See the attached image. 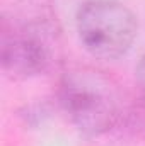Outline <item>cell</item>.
<instances>
[{"instance_id": "1", "label": "cell", "mask_w": 145, "mask_h": 146, "mask_svg": "<svg viewBox=\"0 0 145 146\" xmlns=\"http://www.w3.org/2000/svg\"><path fill=\"white\" fill-rule=\"evenodd\" d=\"M62 56V29L51 0H17L2 15L0 61L12 80L50 72Z\"/></svg>"}, {"instance_id": "2", "label": "cell", "mask_w": 145, "mask_h": 146, "mask_svg": "<svg viewBox=\"0 0 145 146\" xmlns=\"http://www.w3.org/2000/svg\"><path fill=\"white\" fill-rule=\"evenodd\" d=\"M56 99L75 129L96 138L123 117V100L116 82L94 66H72L60 75Z\"/></svg>"}, {"instance_id": "3", "label": "cell", "mask_w": 145, "mask_h": 146, "mask_svg": "<svg viewBox=\"0 0 145 146\" xmlns=\"http://www.w3.org/2000/svg\"><path fill=\"white\" fill-rule=\"evenodd\" d=\"M77 34L84 49L99 60L125 56L138 33L135 14L116 0H87L77 12Z\"/></svg>"}, {"instance_id": "4", "label": "cell", "mask_w": 145, "mask_h": 146, "mask_svg": "<svg viewBox=\"0 0 145 146\" xmlns=\"http://www.w3.org/2000/svg\"><path fill=\"white\" fill-rule=\"evenodd\" d=\"M128 126L133 133L145 134V97L128 112Z\"/></svg>"}, {"instance_id": "5", "label": "cell", "mask_w": 145, "mask_h": 146, "mask_svg": "<svg viewBox=\"0 0 145 146\" xmlns=\"http://www.w3.org/2000/svg\"><path fill=\"white\" fill-rule=\"evenodd\" d=\"M135 76H137L138 87H140V90H142V94L145 97V53L142 54V58H140V61L135 68Z\"/></svg>"}]
</instances>
